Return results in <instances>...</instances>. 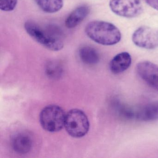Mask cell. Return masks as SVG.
Instances as JSON below:
<instances>
[{
	"label": "cell",
	"mask_w": 158,
	"mask_h": 158,
	"mask_svg": "<svg viewBox=\"0 0 158 158\" xmlns=\"http://www.w3.org/2000/svg\"><path fill=\"white\" fill-rule=\"evenodd\" d=\"M24 28L28 35L38 43L48 49L59 51L64 48V43L59 29L49 27L45 29L33 21H27Z\"/></svg>",
	"instance_id": "cell-1"
},
{
	"label": "cell",
	"mask_w": 158,
	"mask_h": 158,
	"mask_svg": "<svg viewBox=\"0 0 158 158\" xmlns=\"http://www.w3.org/2000/svg\"><path fill=\"white\" fill-rule=\"evenodd\" d=\"M85 32L91 40L104 46L115 45L122 38L120 30L115 26L104 21L90 22L86 26Z\"/></svg>",
	"instance_id": "cell-2"
},
{
	"label": "cell",
	"mask_w": 158,
	"mask_h": 158,
	"mask_svg": "<svg viewBox=\"0 0 158 158\" xmlns=\"http://www.w3.org/2000/svg\"><path fill=\"white\" fill-rule=\"evenodd\" d=\"M66 114L60 106L51 105L44 108L40 113V121L46 131L56 132L64 126Z\"/></svg>",
	"instance_id": "cell-3"
},
{
	"label": "cell",
	"mask_w": 158,
	"mask_h": 158,
	"mask_svg": "<svg viewBox=\"0 0 158 158\" xmlns=\"http://www.w3.org/2000/svg\"><path fill=\"white\" fill-rule=\"evenodd\" d=\"M64 127L71 136L80 138L85 136L89 130L88 119L84 112L78 109L70 110L65 117Z\"/></svg>",
	"instance_id": "cell-4"
},
{
	"label": "cell",
	"mask_w": 158,
	"mask_h": 158,
	"mask_svg": "<svg viewBox=\"0 0 158 158\" xmlns=\"http://www.w3.org/2000/svg\"><path fill=\"white\" fill-rule=\"evenodd\" d=\"M110 7L116 15L127 18L138 17L143 10L139 0H110Z\"/></svg>",
	"instance_id": "cell-5"
},
{
	"label": "cell",
	"mask_w": 158,
	"mask_h": 158,
	"mask_svg": "<svg viewBox=\"0 0 158 158\" xmlns=\"http://www.w3.org/2000/svg\"><path fill=\"white\" fill-rule=\"evenodd\" d=\"M132 40L139 48L154 49L158 48V29L147 26L139 27L133 33Z\"/></svg>",
	"instance_id": "cell-6"
},
{
	"label": "cell",
	"mask_w": 158,
	"mask_h": 158,
	"mask_svg": "<svg viewBox=\"0 0 158 158\" xmlns=\"http://www.w3.org/2000/svg\"><path fill=\"white\" fill-rule=\"evenodd\" d=\"M136 71L145 83L158 90V65L151 62L144 61L137 64Z\"/></svg>",
	"instance_id": "cell-7"
},
{
	"label": "cell",
	"mask_w": 158,
	"mask_h": 158,
	"mask_svg": "<svg viewBox=\"0 0 158 158\" xmlns=\"http://www.w3.org/2000/svg\"><path fill=\"white\" fill-rule=\"evenodd\" d=\"M134 118L143 122L158 120V101L150 102L135 110H134Z\"/></svg>",
	"instance_id": "cell-8"
},
{
	"label": "cell",
	"mask_w": 158,
	"mask_h": 158,
	"mask_svg": "<svg viewBox=\"0 0 158 158\" xmlns=\"http://www.w3.org/2000/svg\"><path fill=\"white\" fill-rule=\"evenodd\" d=\"M132 58L128 52H122L115 55L110 63V69L114 74H118L126 71L131 65Z\"/></svg>",
	"instance_id": "cell-9"
},
{
	"label": "cell",
	"mask_w": 158,
	"mask_h": 158,
	"mask_svg": "<svg viewBox=\"0 0 158 158\" xmlns=\"http://www.w3.org/2000/svg\"><path fill=\"white\" fill-rule=\"evenodd\" d=\"M11 145L15 151L25 154L32 148L33 142L31 137L25 133H19L13 136Z\"/></svg>",
	"instance_id": "cell-10"
},
{
	"label": "cell",
	"mask_w": 158,
	"mask_h": 158,
	"mask_svg": "<svg viewBox=\"0 0 158 158\" xmlns=\"http://www.w3.org/2000/svg\"><path fill=\"white\" fill-rule=\"evenodd\" d=\"M89 13V7L86 5L77 7L67 16L65 21V26L69 29L75 28L86 18Z\"/></svg>",
	"instance_id": "cell-11"
},
{
	"label": "cell",
	"mask_w": 158,
	"mask_h": 158,
	"mask_svg": "<svg viewBox=\"0 0 158 158\" xmlns=\"http://www.w3.org/2000/svg\"><path fill=\"white\" fill-rule=\"evenodd\" d=\"M79 56L81 61L88 65H94L99 61V55L98 52L89 46L82 47L79 50Z\"/></svg>",
	"instance_id": "cell-12"
},
{
	"label": "cell",
	"mask_w": 158,
	"mask_h": 158,
	"mask_svg": "<svg viewBox=\"0 0 158 158\" xmlns=\"http://www.w3.org/2000/svg\"><path fill=\"white\" fill-rule=\"evenodd\" d=\"M39 7L44 12L52 14L60 10L63 6V0H35Z\"/></svg>",
	"instance_id": "cell-13"
},
{
	"label": "cell",
	"mask_w": 158,
	"mask_h": 158,
	"mask_svg": "<svg viewBox=\"0 0 158 158\" xmlns=\"http://www.w3.org/2000/svg\"><path fill=\"white\" fill-rule=\"evenodd\" d=\"M47 73L52 77H59L60 76L62 68L59 64L54 62H51L47 66Z\"/></svg>",
	"instance_id": "cell-14"
},
{
	"label": "cell",
	"mask_w": 158,
	"mask_h": 158,
	"mask_svg": "<svg viewBox=\"0 0 158 158\" xmlns=\"http://www.w3.org/2000/svg\"><path fill=\"white\" fill-rule=\"evenodd\" d=\"M18 0H0V9L5 12L14 10L17 6Z\"/></svg>",
	"instance_id": "cell-15"
},
{
	"label": "cell",
	"mask_w": 158,
	"mask_h": 158,
	"mask_svg": "<svg viewBox=\"0 0 158 158\" xmlns=\"http://www.w3.org/2000/svg\"><path fill=\"white\" fill-rule=\"evenodd\" d=\"M149 6L158 11V0H144Z\"/></svg>",
	"instance_id": "cell-16"
}]
</instances>
